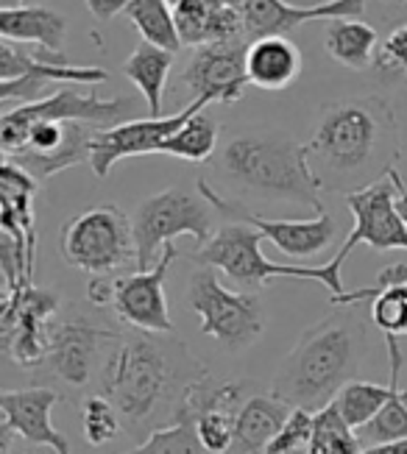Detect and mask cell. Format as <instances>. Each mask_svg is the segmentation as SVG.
Returning <instances> with one entry per match:
<instances>
[{"instance_id": "4fadbf2b", "label": "cell", "mask_w": 407, "mask_h": 454, "mask_svg": "<svg viewBox=\"0 0 407 454\" xmlns=\"http://www.w3.org/2000/svg\"><path fill=\"white\" fill-rule=\"evenodd\" d=\"M104 126H92L82 121H45L31 126L26 145L14 153H4V160L20 165L31 173L36 182H48L51 176L62 173L87 162L90 165V145L92 137Z\"/></svg>"}, {"instance_id": "b9f144b4", "label": "cell", "mask_w": 407, "mask_h": 454, "mask_svg": "<svg viewBox=\"0 0 407 454\" xmlns=\"http://www.w3.org/2000/svg\"><path fill=\"white\" fill-rule=\"evenodd\" d=\"M399 12H404V14H407V0H402V6H399Z\"/></svg>"}, {"instance_id": "5bb4252c", "label": "cell", "mask_w": 407, "mask_h": 454, "mask_svg": "<svg viewBox=\"0 0 407 454\" xmlns=\"http://www.w3.org/2000/svg\"><path fill=\"white\" fill-rule=\"evenodd\" d=\"M59 309V299L51 290L34 285H20L6 290L4 309H0V332H4V348L20 365H43L48 354L51 332L45 324Z\"/></svg>"}, {"instance_id": "8d00e7d4", "label": "cell", "mask_w": 407, "mask_h": 454, "mask_svg": "<svg viewBox=\"0 0 407 454\" xmlns=\"http://www.w3.org/2000/svg\"><path fill=\"white\" fill-rule=\"evenodd\" d=\"M112 282L114 279H104V276H95V279L90 282V301L95 307H112Z\"/></svg>"}, {"instance_id": "d4e9b609", "label": "cell", "mask_w": 407, "mask_h": 454, "mask_svg": "<svg viewBox=\"0 0 407 454\" xmlns=\"http://www.w3.org/2000/svg\"><path fill=\"white\" fill-rule=\"evenodd\" d=\"M326 53L348 70H365L380 59V34L363 20H333L324 36Z\"/></svg>"}, {"instance_id": "603a6c76", "label": "cell", "mask_w": 407, "mask_h": 454, "mask_svg": "<svg viewBox=\"0 0 407 454\" xmlns=\"http://www.w3.org/2000/svg\"><path fill=\"white\" fill-rule=\"evenodd\" d=\"M287 402H282L274 393H257L248 396L243 410L238 412L235 424V441H231L229 454H265L268 443L279 435V429L285 427L290 416Z\"/></svg>"}, {"instance_id": "4dcf8cb0", "label": "cell", "mask_w": 407, "mask_h": 454, "mask_svg": "<svg viewBox=\"0 0 407 454\" xmlns=\"http://www.w3.org/2000/svg\"><path fill=\"white\" fill-rule=\"evenodd\" d=\"M126 454H207V449L199 438L196 424L170 421L162 429H153L140 446H134Z\"/></svg>"}, {"instance_id": "2e32d148", "label": "cell", "mask_w": 407, "mask_h": 454, "mask_svg": "<svg viewBox=\"0 0 407 454\" xmlns=\"http://www.w3.org/2000/svg\"><path fill=\"white\" fill-rule=\"evenodd\" d=\"M173 260H176V246L168 243L160 262L153 268L137 270L112 282V307L123 324L140 332H151V334L173 332L170 309L165 299V276Z\"/></svg>"}, {"instance_id": "6da1fadb", "label": "cell", "mask_w": 407, "mask_h": 454, "mask_svg": "<svg viewBox=\"0 0 407 454\" xmlns=\"http://www.w3.org/2000/svg\"><path fill=\"white\" fill-rule=\"evenodd\" d=\"M365 351V326L355 304L326 315L309 326L296 348L282 360L270 393L290 407L318 412L333 404Z\"/></svg>"}, {"instance_id": "ab89813d", "label": "cell", "mask_w": 407, "mask_h": 454, "mask_svg": "<svg viewBox=\"0 0 407 454\" xmlns=\"http://www.w3.org/2000/svg\"><path fill=\"white\" fill-rule=\"evenodd\" d=\"M168 4H170V9L179 4H235V6H240L243 0H168Z\"/></svg>"}, {"instance_id": "ac0fdd59", "label": "cell", "mask_w": 407, "mask_h": 454, "mask_svg": "<svg viewBox=\"0 0 407 454\" xmlns=\"http://www.w3.org/2000/svg\"><path fill=\"white\" fill-rule=\"evenodd\" d=\"M112 338V329L98 326L95 321L84 318V315H70V318L51 329L48 354L43 365L48 368L51 377L79 390L90 382L101 346Z\"/></svg>"}, {"instance_id": "cb8c5ba5", "label": "cell", "mask_w": 407, "mask_h": 454, "mask_svg": "<svg viewBox=\"0 0 407 454\" xmlns=\"http://www.w3.org/2000/svg\"><path fill=\"white\" fill-rule=\"evenodd\" d=\"M385 346H387V357H391V385L382 387V385H374V382L352 380L348 385H343V390L335 396L338 410L343 412V419L355 429H360V427H365L368 421H372L396 390L399 371H402V346H399V340L394 338V334H385Z\"/></svg>"}, {"instance_id": "8fae6325", "label": "cell", "mask_w": 407, "mask_h": 454, "mask_svg": "<svg viewBox=\"0 0 407 454\" xmlns=\"http://www.w3.org/2000/svg\"><path fill=\"white\" fill-rule=\"evenodd\" d=\"M346 207L355 218V229L348 231L335 262L343 268L357 246H372L377 251H407V223L396 209V184L391 170H385L380 179L360 190L346 192Z\"/></svg>"}, {"instance_id": "f1b7e54d", "label": "cell", "mask_w": 407, "mask_h": 454, "mask_svg": "<svg viewBox=\"0 0 407 454\" xmlns=\"http://www.w3.org/2000/svg\"><path fill=\"white\" fill-rule=\"evenodd\" d=\"M304 454H363L357 429L343 419L335 402L316 412L313 435H309Z\"/></svg>"}, {"instance_id": "d6986e66", "label": "cell", "mask_w": 407, "mask_h": 454, "mask_svg": "<svg viewBox=\"0 0 407 454\" xmlns=\"http://www.w3.org/2000/svg\"><path fill=\"white\" fill-rule=\"evenodd\" d=\"M243 28L246 39L285 36L307 20H360L365 0H326V4H285V0H243Z\"/></svg>"}, {"instance_id": "e0dca14e", "label": "cell", "mask_w": 407, "mask_h": 454, "mask_svg": "<svg viewBox=\"0 0 407 454\" xmlns=\"http://www.w3.org/2000/svg\"><path fill=\"white\" fill-rule=\"evenodd\" d=\"M246 51L248 39H226L196 48L182 73V84L192 98H207L212 104H238L248 84Z\"/></svg>"}, {"instance_id": "7402d4cb", "label": "cell", "mask_w": 407, "mask_h": 454, "mask_svg": "<svg viewBox=\"0 0 407 454\" xmlns=\"http://www.w3.org/2000/svg\"><path fill=\"white\" fill-rule=\"evenodd\" d=\"M0 36L62 56L67 39V17L45 6L0 9Z\"/></svg>"}, {"instance_id": "d6a6232c", "label": "cell", "mask_w": 407, "mask_h": 454, "mask_svg": "<svg viewBox=\"0 0 407 454\" xmlns=\"http://www.w3.org/2000/svg\"><path fill=\"white\" fill-rule=\"evenodd\" d=\"M82 424H84V441L90 446H104L118 438V432L123 429V419L118 407H114L104 393L84 402Z\"/></svg>"}, {"instance_id": "e575fe53", "label": "cell", "mask_w": 407, "mask_h": 454, "mask_svg": "<svg viewBox=\"0 0 407 454\" xmlns=\"http://www.w3.org/2000/svg\"><path fill=\"white\" fill-rule=\"evenodd\" d=\"M313 421H316V412H309L304 407H294L285 427L279 429V435L268 443L265 454H301L309 443V435H313Z\"/></svg>"}, {"instance_id": "ffe728a7", "label": "cell", "mask_w": 407, "mask_h": 454, "mask_svg": "<svg viewBox=\"0 0 407 454\" xmlns=\"http://www.w3.org/2000/svg\"><path fill=\"white\" fill-rule=\"evenodd\" d=\"M56 402H59V393L53 387L4 390L0 393V410H4L0 432H17L34 446H51L56 454H73L67 438L51 421Z\"/></svg>"}, {"instance_id": "4316f807", "label": "cell", "mask_w": 407, "mask_h": 454, "mask_svg": "<svg viewBox=\"0 0 407 454\" xmlns=\"http://www.w3.org/2000/svg\"><path fill=\"white\" fill-rule=\"evenodd\" d=\"M123 17L140 31L145 43L165 48L170 53H179L182 36H179L176 17H173L168 0H129Z\"/></svg>"}, {"instance_id": "484cf974", "label": "cell", "mask_w": 407, "mask_h": 454, "mask_svg": "<svg viewBox=\"0 0 407 454\" xmlns=\"http://www.w3.org/2000/svg\"><path fill=\"white\" fill-rule=\"evenodd\" d=\"M170 65H173V53L145 43V39L123 62V73L129 82L143 92L151 117H162V98L168 87Z\"/></svg>"}, {"instance_id": "83f0119b", "label": "cell", "mask_w": 407, "mask_h": 454, "mask_svg": "<svg viewBox=\"0 0 407 454\" xmlns=\"http://www.w3.org/2000/svg\"><path fill=\"white\" fill-rule=\"evenodd\" d=\"M218 134H221V126L215 123V117L201 109L199 114H192L176 134L168 137L160 153L176 156V160H184V162H209L212 153L218 148Z\"/></svg>"}, {"instance_id": "5b68a950", "label": "cell", "mask_w": 407, "mask_h": 454, "mask_svg": "<svg viewBox=\"0 0 407 454\" xmlns=\"http://www.w3.org/2000/svg\"><path fill=\"white\" fill-rule=\"evenodd\" d=\"M262 240H265L262 231L254 226L226 223L212 234L209 243H204L201 248L192 251L190 260L221 270L223 276H229V279L243 290L270 285L274 279H313L329 290L333 301L340 299V295H346L343 276H340L343 268L335 260L326 262V265H318V268L282 265V262H274V260H268V256H262V251H260Z\"/></svg>"}, {"instance_id": "1f68e13d", "label": "cell", "mask_w": 407, "mask_h": 454, "mask_svg": "<svg viewBox=\"0 0 407 454\" xmlns=\"http://www.w3.org/2000/svg\"><path fill=\"white\" fill-rule=\"evenodd\" d=\"M377 295L372 301V318L385 334H407V282L402 285H374Z\"/></svg>"}, {"instance_id": "9a60e30c", "label": "cell", "mask_w": 407, "mask_h": 454, "mask_svg": "<svg viewBox=\"0 0 407 454\" xmlns=\"http://www.w3.org/2000/svg\"><path fill=\"white\" fill-rule=\"evenodd\" d=\"M199 192L212 204L215 212L260 229L265 240H270L282 254L294 256V260H307V256H316V254L326 251L338 237V223L329 218L326 209L318 212L316 218H309V221H270V218H262V215L251 212L235 201L223 199L221 192H215L209 187L207 179L199 182Z\"/></svg>"}, {"instance_id": "f35d334b", "label": "cell", "mask_w": 407, "mask_h": 454, "mask_svg": "<svg viewBox=\"0 0 407 454\" xmlns=\"http://www.w3.org/2000/svg\"><path fill=\"white\" fill-rule=\"evenodd\" d=\"M363 454H407V438L380 443V446H368V449H363Z\"/></svg>"}, {"instance_id": "3957f363", "label": "cell", "mask_w": 407, "mask_h": 454, "mask_svg": "<svg viewBox=\"0 0 407 454\" xmlns=\"http://www.w3.org/2000/svg\"><path fill=\"white\" fill-rule=\"evenodd\" d=\"M396 151L394 109L377 95L343 98L321 106L313 137L307 143L309 165L321 184L329 176L355 179L382 165V156ZM385 170L391 165H382Z\"/></svg>"}, {"instance_id": "d590c367", "label": "cell", "mask_w": 407, "mask_h": 454, "mask_svg": "<svg viewBox=\"0 0 407 454\" xmlns=\"http://www.w3.org/2000/svg\"><path fill=\"white\" fill-rule=\"evenodd\" d=\"M377 67L387 75H407V23L394 28L382 43Z\"/></svg>"}, {"instance_id": "277c9868", "label": "cell", "mask_w": 407, "mask_h": 454, "mask_svg": "<svg viewBox=\"0 0 407 454\" xmlns=\"http://www.w3.org/2000/svg\"><path fill=\"white\" fill-rule=\"evenodd\" d=\"M218 173L240 192L270 201H294L324 212L321 179L309 165L307 145L277 131L238 134L218 156Z\"/></svg>"}, {"instance_id": "60d3db41", "label": "cell", "mask_w": 407, "mask_h": 454, "mask_svg": "<svg viewBox=\"0 0 407 454\" xmlns=\"http://www.w3.org/2000/svg\"><path fill=\"white\" fill-rule=\"evenodd\" d=\"M14 6H26V0H4V9H14Z\"/></svg>"}, {"instance_id": "44dd1931", "label": "cell", "mask_w": 407, "mask_h": 454, "mask_svg": "<svg viewBox=\"0 0 407 454\" xmlns=\"http://www.w3.org/2000/svg\"><path fill=\"white\" fill-rule=\"evenodd\" d=\"M301 73V51L287 36L251 39L246 51V75L257 90L279 92L290 87Z\"/></svg>"}, {"instance_id": "52a82bcc", "label": "cell", "mask_w": 407, "mask_h": 454, "mask_svg": "<svg viewBox=\"0 0 407 454\" xmlns=\"http://www.w3.org/2000/svg\"><path fill=\"white\" fill-rule=\"evenodd\" d=\"M134 243H137V270L160 262L168 243L187 234L201 248L212 240V204L204 195L170 187L145 199L131 218Z\"/></svg>"}, {"instance_id": "f6af8a7d", "label": "cell", "mask_w": 407, "mask_h": 454, "mask_svg": "<svg viewBox=\"0 0 407 454\" xmlns=\"http://www.w3.org/2000/svg\"><path fill=\"white\" fill-rule=\"evenodd\" d=\"M26 454H40V451H36V449H31V451H26Z\"/></svg>"}, {"instance_id": "f546056e", "label": "cell", "mask_w": 407, "mask_h": 454, "mask_svg": "<svg viewBox=\"0 0 407 454\" xmlns=\"http://www.w3.org/2000/svg\"><path fill=\"white\" fill-rule=\"evenodd\" d=\"M357 438L363 449L407 438V402H404V390L399 387V382H396L394 396L387 399V404L365 427L357 429Z\"/></svg>"}, {"instance_id": "7bdbcfd3", "label": "cell", "mask_w": 407, "mask_h": 454, "mask_svg": "<svg viewBox=\"0 0 407 454\" xmlns=\"http://www.w3.org/2000/svg\"><path fill=\"white\" fill-rule=\"evenodd\" d=\"M385 4H396V6H402V0H385Z\"/></svg>"}, {"instance_id": "9c48e42d", "label": "cell", "mask_w": 407, "mask_h": 454, "mask_svg": "<svg viewBox=\"0 0 407 454\" xmlns=\"http://www.w3.org/2000/svg\"><path fill=\"white\" fill-rule=\"evenodd\" d=\"M75 87L79 84H70L59 92L45 95L40 101L4 109V117H0V148H4V153L20 151L26 145L31 126L45 121H82L92 126H118L129 117L131 112L129 98L104 101L95 90L84 95Z\"/></svg>"}, {"instance_id": "74e56055", "label": "cell", "mask_w": 407, "mask_h": 454, "mask_svg": "<svg viewBox=\"0 0 407 454\" xmlns=\"http://www.w3.org/2000/svg\"><path fill=\"white\" fill-rule=\"evenodd\" d=\"M391 170V179H394V184H396V209H399V215H402V221L407 223V184L402 182V173L391 165L387 168Z\"/></svg>"}, {"instance_id": "ba28073f", "label": "cell", "mask_w": 407, "mask_h": 454, "mask_svg": "<svg viewBox=\"0 0 407 454\" xmlns=\"http://www.w3.org/2000/svg\"><path fill=\"white\" fill-rule=\"evenodd\" d=\"M187 301L201 318V334L215 338L229 351L248 348L265 329V307L260 295L223 287L215 268L209 265H201L190 276Z\"/></svg>"}, {"instance_id": "836d02e7", "label": "cell", "mask_w": 407, "mask_h": 454, "mask_svg": "<svg viewBox=\"0 0 407 454\" xmlns=\"http://www.w3.org/2000/svg\"><path fill=\"white\" fill-rule=\"evenodd\" d=\"M240 410H204L196 419V432L207 449V454H229L231 441H235V424H238Z\"/></svg>"}, {"instance_id": "7a4b0ae2", "label": "cell", "mask_w": 407, "mask_h": 454, "mask_svg": "<svg viewBox=\"0 0 407 454\" xmlns=\"http://www.w3.org/2000/svg\"><path fill=\"white\" fill-rule=\"evenodd\" d=\"M207 377L201 363L187 354L184 343H160L148 334L123 338L104 365V396L118 407L123 427H143L157 407L187 385Z\"/></svg>"}, {"instance_id": "30bf717a", "label": "cell", "mask_w": 407, "mask_h": 454, "mask_svg": "<svg viewBox=\"0 0 407 454\" xmlns=\"http://www.w3.org/2000/svg\"><path fill=\"white\" fill-rule=\"evenodd\" d=\"M109 78L101 67L70 65L65 53H45V51H26L20 43L4 39L0 43V104L12 106V101L31 104L40 101L43 90L51 84H90L98 87Z\"/></svg>"}, {"instance_id": "ee69618b", "label": "cell", "mask_w": 407, "mask_h": 454, "mask_svg": "<svg viewBox=\"0 0 407 454\" xmlns=\"http://www.w3.org/2000/svg\"><path fill=\"white\" fill-rule=\"evenodd\" d=\"M307 4H326V0H307Z\"/></svg>"}, {"instance_id": "7c38bea8", "label": "cell", "mask_w": 407, "mask_h": 454, "mask_svg": "<svg viewBox=\"0 0 407 454\" xmlns=\"http://www.w3.org/2000/svg\"><path fill=\"white\" fill-rule=\"evenodd\" d=\"M207 106H212V101H207V98H192V104H187L184 109L173 112V114L145 117V121H123L118 126L98 129V134L92 137V145H90L92 173L98 176V179H104L121 160L160 153L168 137L176 134L192 114H199Z\"/></svg>"}, {"instance_id": "8992f818", "label": "cell", "mask_w": 407, "mask_h": 454, "mask_svg": "<svg viewBox=\"0 0 407 454\" xmlns=\"http://www.w3.org/2000/svg\"><path fill=\"white\" fill-rule=\"evenodd\" d=\"M59 251L65 262L92 276H106L126 265H137L131 218L114 204L90 207L62 226Z\"/></svg>"}]
</instances>
